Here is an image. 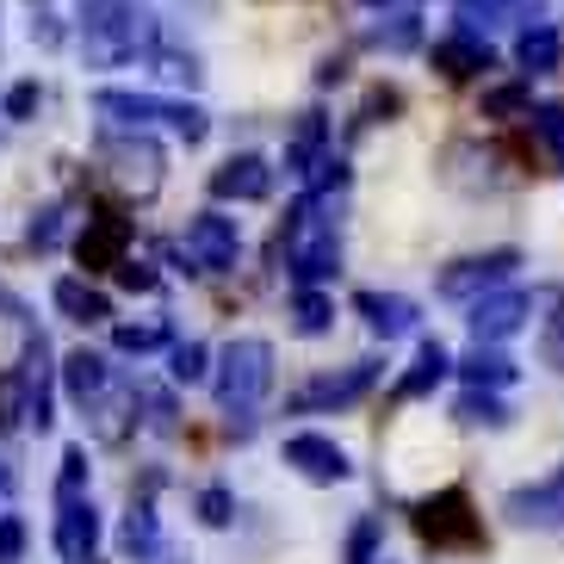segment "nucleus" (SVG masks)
I'll use <instances>...</instances> for the list:
<instances>
[{
  "label": "nucleus",
  "mask_w": 564,
  "mask_h": 564,
  "mask_svg": "<svg viewBox=\"0 0 564 564\" xmlns=\"http://www.w3.org/2000/svg\"><path fill=\"white\" fill-rule=\"evenodd\" d=\"M379 372H384L379 360H354L348 372H323V379H311V384L299 391V398H292V410H299V415H316V410H348V403H360L366 391L379 384Z\"/></svg>",
  "instance_id": "6"
},
{
  "label": "nucleus",
  "mask_w": 564,
  "mask_h": 564,
  "mask_svg": "<svg viewBox=\"0 0 564 564\" xmlns=\"http://www.w3.org/2000/svg\"><path fill=\"white\" fill-rule=\"evenodd\" d=\"M273 193V167L261 155H230V162L212 174V199H236V205H254Z\"/></svg>",
  "instance_id": "15"
},
{
  "label": "nucleus",
  "mask_w": 564,
  "mask_h": 564,
  "mask_svg": "<svg viewBox=\"0 0 564 564\" xmlns=\"http://www.w3.org/2000/svg\"><path fill=\"white\" fill-rule=\"evenodd\" d=\"M155 564H174V558H162V552H155Z\"/></svg>",
  "instance_id": "46"
},
{
  "label": "nucleus",
  "mask_w": 564,
  "mask_h": 564,
  "mask_svg": "<svg viewBox=\"0 0 564 564\" xmlns=\"http://www.w3.org/2000/svg\"><path fill=\"white\" fill-rule=\"evenodd\" d=\"M118 280L131 285V292H155V285H162V280H155V267H143V261H124V267H118Z\"/></svg>",
  "instance_id": "42"
},
{
  "label": "nucleus",
  "mask_w": 564,
  "mask_h": 564,
  "mask_svg": "<svg viewBox=\"0 0 564 564\" xmlns=\"http://www.w3.org/2000/svg\"><path fill=\"white\" fill-rule=\"evenodd\" d=\"M564 56V37L552 32V25H528V32L514 37V63L533 68V75H546V68H558Z\"/></svg>",
  "instance_id": "23"
},
{
  "label": "nucleus",
  "mask_w": 564,
  "mask_h": 564,
  "mask_svg": "<svg viewBox=\"0 0 564 564\" xmlns=\"http://www.w3.org/2000/svg\"><path fill=\"white\" fill-rule=\"evenodd\" d=\"M366 7H391V0H366Z\"/></svg>",
  "instance_id": "45"
},
{
  "label": "nucleus",
  "mask_w": 564,
  "mask_h": 564,
  "mask_svg": "<svg viewBox=\"0 0 564 564\" xmlns=\"http://www.w3.org/2000/svg\"><path fill=\"white\" fill-rule=\"evenodd\" d=\"M465 19H540L546 0H459Z\"/></svg>",
  "instance_id": "26"
},
{
  "label": "nucleus",
  "mask_w": 564,
  "mask_h": 564,
  "mask_svg": "<svg viewBox=\"0 0 564 564\" xmlns=\"http://www.w3.org/2000/svg\"><path fill=\"white\" fill-rule=\"evenodd\" d=\"M205 360H212V354H205L199 341H181V348H174V366H167V372H174V384H199L205 372H212Z\"/></svg>",
  "instance_id": "33"
},
{
  "label": "nucleus",
  "mask_w": 564,
  "mask_h": 564,
  "mask_svg": "<svg viewBox=\"0 0 564 564\" xmlns=\"http://www.w3.org/2000/svg\"><path fill=\"white\" fill-rule=\"evenodd\" d=\"M37 100H44V94H37V82H19L13 94H7V106H0V112H7V118H32Z\"/></svg>",
  "instance_id": "39"
},
{
  "label": "nucleus",
  "mask_w": 564,
  "mask_h": 564,
  "mask_svg": "<svg viewBox=\"0 0 564 564\" xmlns=\"http://www.w3.org/2000/svg\"><path fill=\"white\" fill-rule=\"evenodd\" d=\"M100 155L112 162L118 181L137 186V193H155V181H162V150H155L143 131H106L100 137Z\"/></svg>",
  "instance_id": "9"
},
{
  "label": "nucleus",
  "mask_w": 564,
  "mask_h": 564,
  "mask_svg": "<svg viewBox=\"0 0 564 564\" xmlns=\"http://www.w3.org/2000/svg\"><path fill=\"white\" fill-rule=\"evenodd\" d=\"M490 63H497V56H490V44H484L478 32H453V37L434 44V68H441L447 82H471V75H484Z\"/></svg>",
  "instance_id": "17"
},
{
  "label": "nucleus",
  "mask_w": 564,
  "mask_h": 564,
  "mask_svg": "<svg viewBox=\"0 0 564 564\" xmlns=\"http://www.w3.org/2000/svg\"><path fill=\"white\" fill-rule=\"evenodd\" d=\"M0 311H13V299H7V292H0Z\"/></svg>",
  "instance_id": "44"
},
{
  "label": "nucleus",
  "mask_w": 564,
  "mask_h": 564,
  "mask_svg": "<svg viewBox=\"0 0 564 564\" xmlns=\"http://www.w3.org/2000/svg\"><path fill=\"white\" fill-rule=\"evenodd\" d=\"M502 509H509L514 528H564V465L552 471V478L509 490V502H502Z\"/></svg>",
  "instance_id": "11"
},
{
  "label": "nucleus",
  "mask_w": 564,
  "mask_h": 564,
  "mask_svg": "<svg viewBox=\"0 0 564 564\" xmlns=\"http://www.w3.org/2000/svg\"><path fill=\"white\" fill-rule=\"evenodd\" d=\"M546 366H558V372H564V316L546 329Z\"/></svg>",
  "instance_id": "43"
},
{
  "label": "nucleus",
  "mask_w": 564,
  "mask_h": 564,
  "mask_svg": "<svg viewBox=\"0 0 564 564\" xmlns=\"http://www.w3.org/2000/svg\"><path fill=\"white\" fill-rule=\"evenodd\" d=\"M372 44H384V51H410V44H415V19H398V25H379V32H372Z\"/></svg>",
  "instance_id": "40"
},
{
  "label": "nucleus",
  "mask_w": 564,
  "mask_h": 564,
  "mask_svg": "<svg viewBox=\"0 0 564 564\" xmlns=\"http://www.w3.org/2000/svg\"><path fill=\"white\" fill-rule=\"evenodd\" d=\"M124 249H131V224H124V217H112V212L87 217L82 242H75V254H82V267H87V273H106V267H124Z\"/></svg>",
  "instance_id": "14"
},
{
  "label": "nucleus",
  "mask_w": 564,
  "mask_h": 564,
  "mask_svg": "<svg viewBox=\"0 0 564 564\" xmlns=\"http://www.w3.org/2000/svg\"><path fill=\"white\" fill-rule=\"evenodd\" d=\"M112 341H118V354H155L167 341V323H155V316L150 323H118Z\"/></svg>",
  "instance_id": "28"
},
{
  "label": "nucleus",
  "mask_w": 564,
  "mask_h": 564,
  "mask_svg": "<svg viewBox=\"0 0 564 564\" xmlns=\"http://www.w3.org/2000/svg\"><path fill=\"white\" fill-rule=\"evenodd\" d=\"M236 254H242L236 217L199 212L193 224H186V261H193V273H224V267H236Z\"/></svg>",
  "instance_id": "7"
},
{
  "label": "nucleus",
  "mask_w": 564,
  "mask_h": 564,
  "mask_svg": "<svg viewBox=\"0 0 564 564\" xmlns=\"http://www.w3.org/2000/svg\"><path fill=\"white\" fill-rule=\"evenodd\" d=\"M155 44V13L150 7H137V0H118L106 7L94 25H82V51L94 68H112V63H131L137 51H150Z\"/></svg>",
  "instance_id": "3"
},
{
  "label": "nucleus",
  "mask_w": 564,
  "mask_h": 564,
  "mask_svg": "<svg viewBox=\"0 0 564 564\" xmlns=\"http://www.w3.org/2000/svg\"><path fill=\"white\" fill-rule=\"evenodd\" d=\"M453 415H459V422H471V429H478V422H484V429H502V422H509V410H502L490 391H478V384L459 398V410H453Z\"/></svg>",
  "instance_id": "30"
},
{
  "label": "nucleus",
  "mask_w": 564,
  "mask_h": 564,
  "mask_svg": "<svg viewBox=\"0 0 564 564\" xmlns=\"http://www.w3.org/2000/svg\"><path fill=\"white\" fill-rule=\"evenodd\" d=\"M137 398L150 403V429H155V434L174 429V403H167V391H137Z\"/></svg>",
  "instance_id": "41"
},
{
  "label": "nucleus",
  "mask_w": 564,
  "mask_h": 564,
  "mask_svg": "<svg viewBox=\"0 0 564 564\" xmlns=\"http://www.w3.org/2000/svg\"><path fill=\"white\" fill-rule=\"evenodd\" d=\"M528 316H533V292H490V299L471 304V335L497 348V341H509Z\"/></svg>",
  "instance_id": "12"
},
{
  "label": "nucleus",
  "mask_w": 564,
  "mask_h": 564,
  "mask_svg": "<svg viewBox=\"0 0 564 564\" xmlns=\"http://www.w3.org/2000/svg\"><path fill=\"white\" fill-rule=\"evenodd\" d=\"M459 372H465V384H478V391L484 384H514V360L502 348H490V341H478V348L465 354Z\"/></svg>",
  "instance_id": "24"
},
{
  "label": "nucleus",
  "mask_w": 564,
  "mask_h": 564,
  "mask_svg": "<svg viewBox=\"0 0 564 564\" xmlns=\"http://www.w3.org/2000/svg\"><path fill=\"white\" fill-rule=\"evenodd\" d=\"M354 311H360L366 329L384 335V341H398V335L415 329V304L398 299V292H360V299H354Z\"/></svg>",
  "instance_id": "18"
},
{
  "label": "nucleus",
  "mask_w": 564,
  "mask_h": 564,
  "mask_svg": "<svg viewBox=\"0 0 564 564\" xmlns=\"http://www.w3.org/2000/svg\"><path fill=\"white\" fill-rule=\"evenodd\" d=\"M323 143H329V124H323V112H304L299 131L285 137V174H316V162H323Z\"/></svg>",
  "instance_id": "19"
},
{
  "label": "nucleus",
  "mask_w": 564,
  "mask_h": 564,
  "mask_svg": "<svg viewBox=\"0 0 564 564\" xmlns=\"http://www.w3.org/2000/svg\"><path fill=\"white\" fill-rule=\"evenodd\" d=\"M19 552H25V521L0 514V564H19Z\"/></svg>",
  "instance_id": "38"
},
{
  "label": "nucleus",
  "mask_w": 564,
  "mask_h": 564,
  "mask_svg": "<svg viewBox=\"0 0 564 564\" xmlns=\"http://www.w3.org/2000/svg\"><path fill=\"white\" fill-rule=\"evenodd\" d=\"M56 552H63V564H94V552H100V514H94V502H63V514H56Z\"/></svg>",
  "instance_id": "16"
},
{
  "label": "nucleus",
  "mask_w": 564,
  "mask_h": 564,
  "mask_svg": "<svg viewBox=\"0 0 564 564\" xmlns=\"http://www.w3.org/2000/svg\"><path fill=\"white\" fill-rule=\"evenodd\" d=\"M63 242V205H44L32 217V249H56Z\"/></svg>",
  "instance_id": "35"
},
{
  "label": "nucleus",
  "mask_w": 564,
  "mask_h": 564,
  "mask_svg": "<svg viewBox=\"0 0 564 564\" xmlns=\"http://www.w3.org/2000/svg\"><path fill=\"white\" fill-rule=\"evenodd\" d=\"M379 540H384V521L379 514H366L360 528L348 533V564H379Z\"/></svg>",
  "instance_id": "31"
},
{
  "label": "nucleus",
  "mask_w": 564,
  "mask_h": 564,
  "mask_svg": "<svg viewBox=\"0 0 564 564\" xmlns=\"http://www.w3.org/2000/svg\"><path fill=\"white\" fill-rule=\"evenodd\" d=\"M514 267H521V254H514V249L471 254V261H459V267H447V273H441V299H490V292L509 280Z\"/></svg>",
  "instance_id": "10"
},
{
  "label": "nucleus",
  "mask_w": 564,
  "mask_h": 564,
  "mask_svg": "<svg viewBox=\"0 0 564 564\" xmlns=\"http://www.w3.org/2000/svg\"><path fill=\"white\" fill-rule=\"evenodd\" d=\"M267 384H273V341L261 335H236L224 360H217V410L230 415V429L249 434L254 410H261Z\"/></svg>",
  "instance_id": "1"
},
{
  "label": "nucleus",
  "mask_w": 564,
  "mask_h": 564,
  "mask_svg": "<svg viewBox=\"0 0 564 564\" xmlns=\"http://www.w3.org/2000/svg\"><path fill=\"white\" fill-rule=\"evenodd\" d=\"M521 112L533 118L528 82H509V87H490V94H484V118H521Z\"/></svg>",
  "instance_id": "29"
},
{
  "label": "nucleus",
  "mask_w": 564,
  "mask_h": 564,
  "mask_svg": "<svg viewBox=\"0 0 564 564\" xmlns=\"http://www.w3.org/2000/svg\"><path fill=\"white\" fill-rule=\"evenodd\" d=\"M63 384H68V398H75V403L87 410V403H94V398L106 391V360H100L94 348H75V354L63 360Z\"/></svg>",
  "instance_id": "22"
},
{
  "label": "nucleus",
  "mask_w": 564,
  "mask_h": 564,
  "mask_svg": "<svg viewBox=\"0 0 564 564\" xmlns=\"http://www.w3.org/2000/svg\"><path fill=\"white\" fill-rule=\"evenodd\" d=\"M94 112L118 118V124H131V131H143V124H174V131L186 137V143H199L212 124H205V112L193 100H162V94H124V87H100L94 94Z\"/></svg>",
  "instance_id": "4"
},
{
  "label": "nucleus",
  "mask_w": 564,
  "mask_h": 564,
  "mask_svg": "<svg viewBox=\"0 0 564 564\" xmlns=\"http://www.w3.org/2000/svg\"><path fill=\"white\" fill-rule=\"evenodd\" d=\"M56 311L68 316V323H106L112 316V304H106L100 285H87V280H56Z\"/></svg>",
  "instance_id": "21"
},
{
  "label": "nucleus",
  "mask_w": 564,
  "mask_h": 564,
  "mask_svg": "<svg viewBox=\"0 0 564 564\" xmlns=\"http://www.w3.org/2000/svg\"><path fill=\"white\" fill-rule=\"evenodd\" d=\"M447 372H453V354L441 348V341H422V348H415V366L398 379V398H429Z\"/></svg>",
  "instance_id": "20"
},
{
  "label": "nucleus",
  "mask_w": 564,
  "mask_h": 564,
  "mask_svg": "<svg viewBox=\"0 0 564 564\" xmlns=\"http://www.w3.org/2000/svg\"><path fill=\"white\" fill-rule=\"evenodd\" d=\"M533 131H540V143L564 162V106H533Z\"/></svg>",
  "instance_id": "34"
},
{
  "label": "nucleus",
  "mask_w": 564,
  "mask_h": 564,
  "mask_svg": "<svg viewBox=\"0 0 564 564\" xmlns=\"http://www.w3.org/2000/svg\"><path fill=\"white\" fill-rule=\"evenodd\" d=\"M329 186H348V162H341V155H323V162H316V174H311V193H316V199H323Z\"/></svg>",
  "instance_id": "37"
},
{
  "label": "nucleus",
  "mask_w": 564,
  "mask_h": 564,
  "mask_svg": "<svg viewBox=\"0 0 564 564\" xmlns=\"http://www.w3.org/2000/svg\"><path fill=\"white\" fill-rule=\"evenodd\" d=\"M335 323V304L323 299V292H299V299H292V329L299 335H323Z\"/></svg>",
  "instance_id": "27"
},
{
  "label": "nucleus",
  "mask_w": 564,
  "mask_h": 564,
  "mask_svg": "<svg viewBox=\"0 0 564 564\" xmlns=\"http://www.w3.org/2000/svg\"><path fill=\"white\" fill-rule=\"evenodd\" d=\"M230 514H236L230 490H217V484H212V490L199 497V521H205V528H230Z\"/></svg>",
  "instance_id": "36"
},
{
  "label": "nucleus",
  "mask_w": 564,
  "mask_h": 564,
  "mask_svg": "<svg viewBox=\"0 0 564 564\" xmlns=\"http://www.w3.org/2000/svg\"><path fill=\"white\" fill-rule=\"evenodd\" d=\"M323 212V199H304L299 212H292V230H285V267H292V280H299V292H316L323 280H335L341 273V242H335V224Z\"/></svg>",
  "instance_id": "2"
},
{
  "label": "nucleus",
  "mask_w": 564,
  "mask_h": 564,
  "mask_svg": "<svg viewBox=\"0 0 564 564\" xmlns=\"http://www.w3.org/2000/svg\"><path fill=\"white\" fill-rule=\"evenodd\" d=\"M82 484H87V453L68 447L63 453V471H56V502H82Z\"/></svg>",
  "instance_id": "32"
},
{
  "label": "nucleus",
  "mask_w": 564,
  "mask_h": 564,
  "mask_svg": "<svg viewBox=\"0 0 564 564\" xmlns=\"http://www.w3.org/2000/svg\"><path fill=\"white\" fill-rule=\"evenodd\" d=\"M415 533H422L434 552H441V546H478V514H471V497H465V490L422 497V502H415Z\"/></svg>",
  "instance_id": "5"
},
{
  "label": "nucleus",
  "mask_w": 564,
  "mask_h": 564,
  "mask_svg": "<svg viewBox=\"0 0 564 564\" xmlns=\"http://www.w3.org/2000/svg\"><path fill=\"white\" fill-rule=\"evenodd\" d=\"M118 546L131 552L137 564L155 558V552H162V533H155V509H131V514H124V528H118Z\"/></svg>",
  "instance_id": "25"
},
{
  "label": "nucleus",
  "mask_w": 564,
  "mask_h": 564,
  "mask_svg": "<svg viewBox=\"0 0 564 564\" xmlns=\"http://www.w3.org/2000/svg\"><path fill=\"white\" fill-rule=\"evenodd\" d=\"M32 7H44V0H32Z\"/></svg>",
  "instance_id": "47"
},
{
  "label": "nucleus",
  "mask_w": 564,
  "mask_h": 564,
  "mask_svg": "<svg viewBox=\"0 0 564 564\" xmlns=\"http://www.w3.org/2000/svg\"><path fill=\"white\" fill-rule=\"evenodd\" d=\"M285 465H299V478H311V484H341L354 471L348 453L335 447L329 434H292L285 441Z\"/></svg>",
  "instance_id": "13"
},
{
  "label": "nucleus",
  "mask_w": 564,
  "mask_h": 564,
  "mask_svg": "<svg viewBox=\"0 0 564 564\" xmlns=\"http://www.w3.org/2000/svg\"><path fill=\"white\" fill-rule=\"evenodd\" d=\"M51 379H56L51 341H44V335H32V341H25V354H19V372H13V384H19V415H25L32 429H51V422H56V415H51Z\"/></svg>",
  "instance_id": "8"
}]
</instances>
